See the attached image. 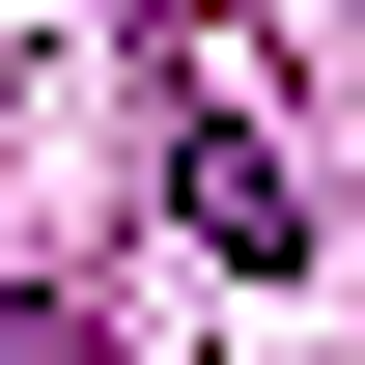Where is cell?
Masks as SVG:
<instances>
[{"instance_id": "cell-1", "label": "cell", "mask_w": 365, "mask_h": 365, "mask_svg": "<svg viewBox=\"0 0 365 365\" xmlns=\"http://www.w3.org/2000/svg\"><path fill=\"white\" fill-rule=\"evenodd\" d=\"M169 225L225 253V281H309V169H281V113H253V85H197V140H169Z\"/></svg>"}, {"instance_id": "cell-2", "label": "cell", "mask_w": 365, "mask_h": 365, "mask_svg": "<svg viewBox=\"0 0 365 365\" xmlns=\"http://www.w3.org/2000/svg\"><path fill=\"white\" fill-rule=\"evenodd\" d=\"M0 365H85V309H29V281H0Z\"/></svg>"}]
</instances>
